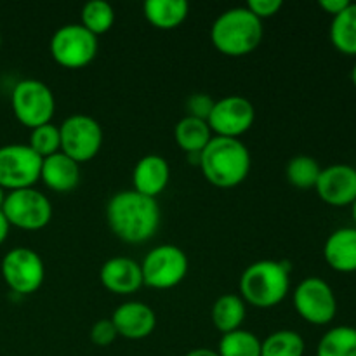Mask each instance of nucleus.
Returning a JSON list of instances; mask_svg holds the SVG:
<instances>
[{
  "instance_id": "nucleus-3",
  "label": "nucleus",
  "mask_w": 356,
  "mask_h": 356,
  "mask_svg": "<svg viewBox=\"0 0 356 356\" xmlns=\"http://www.w3.org/2000/svg\"><path fill=\"white\" fill-rule=\"evenodd\" d=\"M238 289L245 305L261 309L275 308L291 291V264L275 259L256 261L243 270Z\"/></svg>"
},
{
  "instance_id": "nucleus-35",
  "label": "nucleus",
  "mask_w": 356,
  "mask_h": 356,
  "mask_svg": "<svg viewBox=\"0 0 356 356\" xmlns=\"http://www.w3.org/2000/svg\"><path fill=\"white\" fill-rule=\"evenodd\" d=\"M184 356H219V353L214 350H209V348H197V350H191L190 353Z\"/></svg>"
},
{
  "instance_id": "nucleus-18",
  "label": "nucleus",
  "mask_w": 356,
  "mask_h": 356,
  "mask_svg": "<svg viewBox=\"0 0 356 356\" xmlns=\"http://www.w3.org/2000/svg\"><path fill=\"white\" fill-rule=\"evenodd\" d=\"M40 181L56 193H68L80 183V163L65 153H54L42 160Z\"/></svg>"
},
{
  "instance_id": "nucleus-14",
  "label": "nucleus",
  "mask_w": 356,
  "mask_h": 356,
  "mask_svg": "<svg viewBox=\"0 0 356 356\" xmlns=\"http://www.w3.org/2000/svg\"><path fill=\"white\" fill-rule=\"evenodd\" d=\"M316 193L332 207H346L356 200V169L348 163H334L322 169Z\"/></svg>"
},
{
  "instance_id": "nucleus-33",
  "label": "nucleus",
  "mask_w": 356,
  "mask_h": 356,
  "mask_svg": "<svg viewBox=\"0 0 356 356\" xmlns=\"http://www.w3.org/2000/svg\"><path fill=\"white\" fill-rule=\"evenodd\" d=\"M318 6L325 10L330 16H337L339 13H343L348 6H350V0H320Z\"/></svg>"
},
{
  "instance_id": "nucleus-12",
  "label": "nucleus",
  "mask_w": 356,
  "mask_h": 356,
  "mask_svg": "<svg viewBox=\"0 0 356 356\" xmlns=\"http://www.w3.org/2000/svg\"><path fill=\"white\" fill-rule=\"evenodd\" d=\"M42 159L28 145L0 146V186L16 191L40 181Z\"/></svg>"
},
{
  "instance_id": "nucleus-27",
  "label": "nucleus",
  "mask_w": 356,
  "mask_h": 356,
  "mask_svg": "<svg viewBox=\"0 0 356 356\" xmlns=\"http://www.w3.org/2000/svg\"><path fill=\"white\" fill-rule=\"evenodd\" d=\"M80 24L86 28L87 31L99 37V35L108 33L115 23V10L104 0H90L82 7V14H80Z\"/></svg>"
},
{
  "instance_id": "nucleus-39",
  "label": "nucleus",
  "mask_w": 356,
  "mask_h": 356,
  "mask_svg": "<svg viewBox=\"0 0 356 356\" xmlns=\"http://www.w3.org/2000/svg\"><path fill=\"white\" fill-rule=\"evenodd\" d=\"M0 45H2V35H0Z\"/></svg>"
},
{
  "instance_id": "nucleus-32",
  "label": "nucleus",
  "mask_w": 356,
  "mask_h": 356,
  "mask_svg": "<svg viewBox=\"0 0 356 356\" xmlns=\"http://www.w3.org/2000/svg\"><path fill=\"white\" fill-rule=\"evenodd\" d=\"M247 9L257 17V19H268V17L277 16L284 7L282 0H249L247 2Z\"/></svg>"
},
{
  "instance_id": "nucleus-22",
  "label": "nucleus",
  "mask_w": 356,
  "mask_h": 356,
  "mask_svg": "<svg viewBox=\"0 0 356 356\" xmlns=\"http://www.w3.org/2000/svg\"><path fill=\"white\" fill-rule=\"evenodd\" d=\"M212 323L221 334H229L242 327L247 316V305L240 296L225 294L212 306Z\"/></svg>"
},
{
  "instance_id": "nucleus-6",
  "label": "nucleus",
  "mask_w": 356,
  "mask_h": 356,
  "mask_svg": "<svg viewBox=\"0 0 356 356\" xmlns=\"http://www.w3.org/2000/svg\"><path fill=\"white\" fill-rule=\"evenodd\" d=\"M190 261L181 247L172 243L156 245L149 250L141 263L143 284L156 291L174 289L186 278Z\"/></svg>"
},
{
  "instance_id": "nucleus-5",
  "label": "nucleus",
  "mask_w": 356,
  "mask_h": 356,
  "mask_svg": "<svg viewBox=\"0 0 356 356\" xmlns=\"http://www.w3.org/2000/svg\"><path fill=\"white\" fill-rule=\"evenodd\" d=\"M14 117L28 129L51 124L56 111L54 92L47 83L37 79H24L14 86L10 94Z\"/></svg>"
},
{
  "instance_id": "nucleus-21",
  "label": "nucleus",
  "mask_w": 356,
  "mask_h": 356,
  "mask_svg": "<svg viewBox=\"0 0 356 356\" xmlns=\"http://www.w3.org/2000/svg\"><path fill=\"white\" fill-rule=\"evenodd\" d=\"M212 136L211 127L205 120L195 117H184L181 118L174 129V139H176L177 146L188 155H200L202 149L211 143Z\"/></svg>"
},
{
  "instance_id": "nucleus-13",
  "label": "nucleus",
  "mask_w": 356,
  "mask_h": 356,
  "mask_svg": "<svg viewBox=\"0 0 356 356\" xmlns=\"http://www.w3.org/2000/svg\"><path fill=\"white\" fill-rule=\"evenodd\" d=\"M256 120L254 104L243 96H225L214 103L207 124L219 138L238 139L250 131Z\"/></svg>"
},
{
  "instance_id": "nucleus-31",
  "label": "nucleus",
  "mask_w": 356,
  "mask_h": 356,
  "mask_svg": "<svg viewBox=\"0 0 356 356\" xmlns=\"http://www.w3.org/2000/svg\"><path fill=\"white\" fill-rule=\"evenodd\" d=\"M214 103L216 101L205 92L191 94V96L186 99L188 117H195V118H200V120L207 122L209 115H211L212 108H214Z\"/></svg>"
},
{
  "instance_id": "nucleus-26",
  "label": "nucleus",
  "mask_w": 356,
  "mask_h": 356,
  "mask_svg": "<svg viewBox=\"0 0 356 356\" xmlns=\"http://www.w3.org/2000/svg\"><path fill=\"white\" fill-rule=\"evenodd\" d=\"M322 174V165L318 160L309 155H296L285 165V176L292 186L299 190H309L315 188L318 177Z\"/></svg>"
},
{
  "instance_id": "nucleus-16",
  "label": "nucleus",
  "mask_w": 356,
  "mask_h": 356,
  "mask_svg": "<svg viewBox=\"0 0 356 356\" xmlns=\"http://www.w3.org/2000/svg\"><path fill=\"white\" fill-rule=\"evenodd\" d=\"M99 280L106 291L117 296H131L143 287L141 263L131 257H111L104 261L99 271Z\"/></svg>"
},
{
  "instance_id": "nucleus-37",
  "label": "nucleus",
  "mask_w": 356,
  "mask_h": 356,
  "mask_svg": "<svg viewBox=\"0 0 356 356\" xmlns=\"http://www.w3.org/2000/svg\"><path fill=\"white\" fill-rule=\"evenodd\" d=\"M351 82H353V86L356 89V63L353 65V70H351Z\"/></svg>"
},
{
  "instance_id": "nucleus-19",
  "label": "nucleus",
  "mask_w": 356,
  "mask_h": 356,
  "mask_svg": "<svg viewBox=\"0 0 356 356\" xmlns=\"http://www.w3.org/2000/svg\"><path fill=\"white\" fill-rule=\"evenodd\" d=\"M323 257L334 271L355 273L356 271V228L346 226L329 235L323 245Z\"/></svg>"
},
{
  "instance_id": "nucleus-24",
  "label": "nucleus",
  "mask_w": 356,
  "mask_h": 356,
  "mask_svg": "<svg viewBox=\"0 0 356 356\" xmlns=\"http://www.w3.org/2000/svg\"><path fill=\"white\" fill-rule=\"evenodd\" d=\"M316 356H356V329L350 325L332 327L320 339Z\"/></svg>"
},
{
  "instance_id": "nucleus-2",
  "label": "nucleus",
  "mask_w": 356,
  "mask_h": 356,
  "mask_svg": "<svg viewBox=\"0 0 356 356\" xmlns=\"http://www.w3.org/2000/svg\"><path fill=\"white\" fill-rule=\"evenodd\" d=\"M250 152L240 139L214 136L198 155V167L216 188H235L250 172Z\"/></svg>"
},
{
  "instance_id": "nucleus-10",
  "label": "nucleus",
  "mask_w": 356,
  "mask_h": 356,
  "mask_svg": "<svg viewBox=\"0 0 356 356\" xmlns=\"http://www.w3.org/2000/svg\"><path fill=\"white\" fill-rule=\"evenodd\" d=\"M292 302L302 320L312 325H329L337 315V299L323 278L308 277L296 287Z\"/></svg>"
},
{
  "instance_id": "nucleus-11",
  "label": "nucleus",
  "mask_w": 356,
  "mask_h": 356,
  "mask_svg": "<svg viewBox=\"0 0 356 356\" xmlns=\"http://www.w3.org/2000/svg\"><path fill=\"white\" fill-rule=\"evenodd\" d=\"M2 277L10 292L17 296L35 294L45 278L42 257L28 247H14L2 259Z\"/></svg>"
},
{
  "instance_id": "nucleus-7",
  "label": "nucleus",
  "mask_w": 356,
  "mask_h": 356,
  "mask_svg": "<svg viewBox=\"0 0 356 356\" xmlns=\"http://www.w3.org/2000/svg\"><path fill=\"white\" fill-rule=\"evenodd\" d=\"M49 51L52 59L63 68H86L97 56V37L80 23L63 24L52 33Z\"/></svg>"
},
{
  "instance_id": "nucleus-38",
  "label": "nucleus",
  "mask_w": 356,
  "mask_h": 356,
  "mask_svg": "<svg viewBox=\"0 0 356 356\" xmlns=\"http://www.w3.org/2000/svg\"><path fill=\"white\" fill-rule=\"evenodd\" d=\"M351 216H353V222H355V228H356V200L351 205Z\"/></svg>"
},
{
  "instance_id": "nucleus-8",
  "label": "nucleus",
  "mask_w": 356,
  "mask_h": 356,
  "mask_svg": "<svg viewBox=\"0 0 356 356\" xmlns=\"http://www.w3.org/2000/svg\"><path fill=\"white\" fill-rule=\"evenodd\" d=\"M10 226L24 232H38L52 219V204L42 191L35 188L9 191L2 207Z\"/></svg>"
},
{
  "instance_id": "nucleus-25",
  "label": "nucleus",
  "mask_w": 356,
  "mask_h": 356,
  "mask_svg": "<svg viewBox=\"0 0 356 356\" xmlns=\"http://www.w3.org/2000/svg\"><path fill=\"white\" fill-rule=\"evenodd\" d=\"M306 343L296 330H277L261 341V356H305Z\"/></svg>"
},
{
  "instance_id": "nucleus-15",
  "label": "nucleus",
  "mask_w": 356,
  "mask_h": 356,
  "mask_svg": "<svg viewBox=\"0 0 356 356\" xmlns=\"http://www.w3.org/2000/svg\"><path fill=\"white\" fill-rule=\"evenodd\" d=\"M118 336L129 341L146 339L156 327V315L148 305L141 301H127L118 306L111 315Z\"/></svg>"
},
{
  "instance_id": "nucleus-36",
  "label": "nucleus",
  "mask_w": 356,
  "mask_h": 356,
  "mask_svg": "<svg viewBox=\"0 0 356 356\" xmlns=\"http://www.w3.org/2000/svg\"><path fill=\"white\" fill-rule=\"evenodd\" d=\"M6 197H7L6 190H3V188L0 186V211H2V207H3V202H6Z\"/></svg>"
},
{
  "instance_id": "nucleus-9",
  "label": "nucleus",
  "mask_w": 356,
  "mask_h": 356,
  "mask_svg": "<svg viewBox=\"0 0 356 356\" xmlns=\"http://www.w3.org/2000/svg\"><path fill=\"white\" fill-rule=\"evenodd\" d=\"M61 134V153L83 163L92 160L103 146V127L96 118L76 113L66 118L59 125Z\"/></svg>"
},
{
  "instance_id": "nucleus-34",
  "label": "nucleus",
  "mask_w": 356,
  "mask_h": 356,
  "mask_svg": "<svg viewBox=\"0 0 356 356\" xmlns=\"http://www.w3.org/2000/svg\"><path fill=\"white\" fill-rule=\"evenodd\" d=\"M9 229H10L9 221H7V218H6V216H3V212L0 211V245H2V243L6 242L7 235H9Z\"/></svg>"
},
{
  "instance_id": "nucleus-20",
  "label": "nucleus",
  "mask_w": 356,
  "mask_h": 356,
  "mask_svg": "<svg viewBox=\"0 0 356 356\" xmlns=\"http://www.w3.org/2000/svg\"><path fill=\"white\" fill-rule=\"evenodd\" d=\"M143 13L149 24L159 30H174L188 17L190 3L186 0H146Z\"/></svg>"
},
{
  "instance_id": "nucleus-23",
  "label": "nucleus",
  "mask_w": 356,
  "mask_h": 356,
  "mask_svg": "<svg viewBox=\"0 0 356 356\" xmlns=\"http://www.w3.org/2000/svg\"><path fill=\"white\" fill-rule=\"evenodd\" d=\"M330 42L339 52L346 56H356V3L350 6L332 17L330 23Z\"/></svg>"
},
{
  "instance_id": "nucleus-4",
  "label": "nucleus",
  "mask_w": 356,
  "mask_h": 356,
  "mask_svg": "<svg viewBox=\"0 0 356 356\" xmlns=\"http://www.w3.org/2000/svg\"><path fill=\"white\" fill-rule=\"evenodd\" d=\"M263 21L247 7H232L216 17L211 42L221 54L240 58L256 51L263 42Z\"/></svg>"
},
{
  "instance_id": "nucleus-17",
  "label": "nucleus",
  "mask_w": 356,
  "mask_h": 356,
  "mask_svg": "<svg viewBox=\"0 0 356 356\" xmlns=\"http://www.w3.org/2000/svg\"><path fill=\"white\" fill-rule=\"evenodd\" d=\"M170 181V167L163 156L156 153L141 156L132 170V190L145 197L156 198L165 191Z\"/></svg>"
},
{
  "instance_id": "nucleus-29",
  "label": "nucleus",
  "mask_w": 356,
  "mask_h": 356,
  "mask_svg": "<svg viewBox=\"0 0 356 356\" xmlns=\"http://www.w3.org/2000/svg\"><path fill=\"white\" fill-rule=\"evenodd\" d=\"M28 146H30L42 160L54 155V153H59L61 152V134H59V127L51 122V124L31 129L30 145Z\"/></svg>"
},
{
  "instance_id": "nucleus-30",
  "label": "nucleus",
  "mask_w": 356,
  "mask_h": 356,
  "mask_svg": "<svg viewBox=\"0 0 356 356\" xmlns=\"http://www.w3.org/2000/svg\"><path fill=\"white\" fill-rule=\"evenodd\" d=\"M89 337L90 341H92V344H96V346L99 348H106L115 343V339L118 337V332L117 329H115L111 318H101L90 327Z\"/></svg>"
},
{
  "instance_id": "nucleus-1",
  "label": "nucleus",
  "mask_w": 356,
  "mask_h": 356,
  "mask_svg": "<svg viewBox=\"0 0 356 356\" xmlns=\"http://www.w3.org/2000/svg\"><path fill=\"white\" fill-rule=\"evenodd\" d=\"M160 205L156 198L134 190L115 193L106 204V222L118 240L141 245L152 240L160 228Z\"/></svg>"
},
{
  "instance_id": "nucleus-28",
  "label": "nucleus",
  "mask_w": 356,
  "mask_h": 356,
  "mask_svg": "<svg viewBox=\"0 0 356 356\" xmlns=\"http://www.w3.org/2000/svg\"><path fill=\"white\" fill-rule=\"evenodd\" d=\"M218 353L219 356H261V339L250 330H233L222 334Z\"/></svg>"
}]
</instances>
